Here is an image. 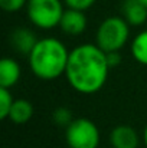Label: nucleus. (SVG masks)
Here are the masks:
<instances>
[{
    "instance_id": "obj_1",
    "label": "nucleus",
    "mask_w": 147,
    "mask_h": 148,
    "mask_svg": "<svg viewBox=\"0 0 147 148\" xmlns=\"http://www.w3.org/2000/svg\"><path fill=\"white\" fill-rule=\"evenodd\" d=\"M110 69L104 50L95 43H82L69 52L65 78L78 94L92 95L104 88Z\"/></svg>"
},
{
    "instance_id": "obj_2",
    "label": "nucleus",
    "mask_w": 147,
    "mask_h": 148,
    "mask_svg": "<svg viewBox=\"0 0 147 148\" xmlns=\"http://www.w3.org/2000/svg\"><path fill=\"white\" fill-rule=\"evenodd\" d=\"M69 50L56 38H42L28 55L32 73L41 81H55L65 75Z\"/></svg>"
},
{
    "instance_id": "obj_3",
    "label": "nucleus",
    "mask_w": 147,
    "mask_h": 148,
    "mask_svg": "<svg viewBox=\"0 0 147 148\" xmlns=\"http://www.w3.org/2000/svg\"><path fill=\"white\" fill-rule=\"evenodd\" d=\"M130 38V25L121 16H110L104 19L95 33V45L105 53L120 52Z\"/></svg>"
},
{
    "instance_id": "obj_4",
    "label": "nucleus",
    "mask_w": 147,
    "mask_h": 148,
    "mask_svg": "<svg viewBox=\"0 0 147 148\" xmlns=\"http://www.w3.org/2000/svg\"><path fill=\"white\" fill-rule=\"evenodd\" d=\"M63 12V0H28L26 4L28 19L41 30L59 27Z\"/></svg>"
},
{
    "instance_id": "obj_5",
    "label": "nucleus",
    "mask_w": 147,
    "mask_h": 148,
    "mask_svg": "<svg viewBox=\"0 0 147 148\" xmlns=\"http://www.w3.org/2000/svg\"><path fill=\"white\" fill-rule=\"evenodd\" d=\"M99 130L88 118H75L65 128V141L69 148H98Z\"/></svg>"
},
{
    "instance_id": "obj_6",
    "label": "nucleus",
    "mask_w": 147,
    "mask_h": 148,
    "mask_svg": "<svg viewBox=\"0 0 147 148\" xmlns=\"http://www.w3.org/2000/svg\"><path fill=\"white\" fill-rule=\"evenodd\" d=\"M87 23L88 22H87L85 12L65 9L62 19H61V23H59V29L68 36H79L85 32Z\"/></svg>"
},
{
    "instance_id": "obj_7",
    "label": "nucleus",
    "mask_w": 147,
    "mask_h": 148,
    "mask_svg": "<svg viewBox=\"0 0 147 148\" xmlns=\"http://www.w3.org/2000/svg\"><path fill=\"white\" fill-rule=\"evenodd\" d=\"M110 144L112 148H139L140 137L130 125H117L110 132Z\"/></svg>"
},
{
    "instance_id": "obj_8",
    "label": "nucleus",
    "mask_w": 147,
    "mask_h": 148,
    "mask_svg": "<svg viewBox=\"0 0 147 148\" xmlns=\"http://www.w3.org/2000/svg\"><path fill=\"white\" fill-rule=\"evenodd\" d=\"M38 40L39 39L36 38L35 32L29 27H17L10 35L12 48L17 53H22V55H26V56L32 52Z\"/></svg>"
},
{
    "instance_id": "obj_9",
    "label": "nucleus",
    "mask_w": 147,
    "mask_h": 148,
    "mask_svg": "<svg viewBox=\"0 0 147 148\" xmlns=\"http://www.w3.org/2000/svg\"><path fill=\"white\" fill-rule=\"evenodd\" d=\"M22 75L20 65L13 58H3L0 60V86L1 88H13Z\"/></svg>"
},
{
    "instance_id": "obj_10",
    "label": "nucleus",
    "mask_w": 147,
    "mask_h": 148,
    "mask_svg": "<svg viewBox=\"0 0 147 148\" xmlns=\"http://www.w3.org/2000/svg\"><path fill=\"white\" fill-rule=\"evenodd\" d=\"M123 17L130 26H141L147 22V7L140 0H126L123 6Z\"/></svg>"
},
{
    "instance_id": "obj_11",
    "label": "nucleus",
    "mask_w": 147,
    "mask_h": 148,
    "mask_svg": "<svg viewBox=\"0 0 147 148\" xmlns=\"http://www.w3.org/2000/svg\"><path fill=\"white\" fill-rule=\"evenodd\" d=\"M33 112H35V109H33V105H32L30 101H28V99H14L7 119H10L16 125H23V124H26L32 119Z\"/></svg>"
},
{
    "instance_id": "obj_12",
    "label": "nucleus",
    "mask_w": 147,
    "mask_h": 148,
    "mask_svg": "<svg viewBox=\"0 0 147 148\" xmlns=\"http://www.w3.org/2000/svg\"><path fill=\"white\" fill-rule=\"evenodd\" d=\"M130 52L136 62L147 66V29L139 32L134 36L130 45Z\"/></svg>"
},
{
    "instance_id": "obj_13",
    "label": "nucleus",
    "mask_w": 147,
    "mask_h": 148,
    "mask_svg": "<svg viewBox=\"0 0 147 148\" xmlns=\"http://www.w3.org/2000/svg\"><path fill=\"white\" fill-rule=\"evenodd\" d=\"M14 99L12 92L9 91V88H1L0 86V118L1 119H7L12 105H13Z\"/></svg>"
},
{
    "instance_id": "obj_14",
    "label": "nucleus",
    "mask_w": 147,
    "mask_h": 148,
    "mask_svg": "<svg viewBox=\"0 0 147 148\" xmlns=\"http://www.w3.org/2000/svg\"><path fill=\"white\" fill-rule=\"evenodd\" d=\"M52 119H53V122H55L56 125H59V127H65V128L74 121V118H72V112H71L68 108H65V106H59V108H56V109L52 112Z\"/></svg>"
},
{
    "instance_id": "obj_15",
    "label": "nucleus",
    "mask_w": 147,
    "mask_h": 148,
    "mask_svg": "<svg viewBox=\"0 0 147 148\" xmlns=\"http://www.w3.org/2000/svg\"><path fill=\"white\" fill-rule=\"evenodd\" d=\"M95 1L97 0H63V4L66 6V9L87 12L95 4Z\"/></svg>"
},
{
    "instance_id": "obj_16",
    "label": "nucleus",
    "mask_w": 147,
    "mask_h": 148,
    "mask_svg": "<svg viewBox=\"0 0 147 148\" xmlns=\"http://www.w3.org/2000/svg\"><path fill=\"white\" fill-rule=\"evenodd\" d=\"M28 0H0V7L7 13H16L26 7Z\"/></svg>"
},
{
    "instance_id": "obj_17",
    "label": "nucleus",
    "mask_w": 147,
    "mask_h": 148,
    "mask_svg": "<svg viewBox=\"0 0 147 148\" xmlns=\"http://www.w3.org/2000/svg\"><path fill=\"white\" fill-rule=\"evenodd\" d=\"M107 60H108L110 68L118 66L121 63V55H120V52H108L107 53Z\"/></svg>"
},
{
    "instance_id": "obj_18",
    "label": "nucleus",
    "mask_w": 147,
    "mask_h": 148,
    "mask_svg": "<svg viewBox=\"0 0 147 148\" xmlns=\"http://www.w3.org/2000/svg\"><path fill=\"white\" fill-rule=\"evenodd\" d=\"M143 143H144V145L147 148V124H146V127H144V131H143Z\"/></svg>"
},
{
    "instance_id": "obj_19",
    "label": "nucleus",
    "mask_w": 147,
    "mask_h": 148,
    "mask_svg": "<svg viewBox=\"0 0 147 148\" xmlns=\"http://www.w3.org/2000/svg\"><path fill=\"white\" fill-rule=\"evenodd\" d=\"M140 1H141V3H143V4L147 7V0H140Z\"/></svg>"
},
{
    "instance_id": "obj_20",
    "label": "nucleus",
    "mask_w": 147,
    "mask_h": 148,
    "mask_svg": "<svg viewBox=\"0 0 147 148\" xmlns=\"http://www.w3.org/2000/svg\"><path fill=\"white\" fill-rule=\"evenodd\" d=\"M65 148H69V147H65Z\"/></svg>"
}]
</instances>
